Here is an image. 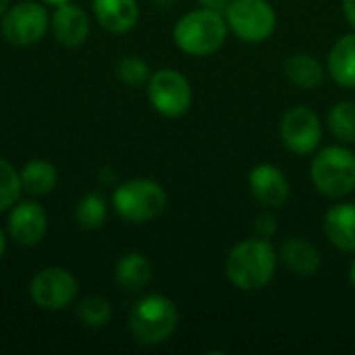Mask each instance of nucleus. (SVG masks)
I'll use <instances>...</instances> for the list:
<instances>
[{
    "label": "nucleus",
    "mask_w": 355,
    "mask_h": 355,
    "mask_svg": "<svg viewBox=\"0 0 355 355\" xmlns=\"http://www.w3.org/2000/svg\"><path fill=\"white\" fill-rule=\"evenodd\" d=\"M279 254L264 237H250L235 243L225 260V272L233 287L241 291H260L277 275Z\"/></svg>",
    "instance_id": "obj_1"
},
{
    "label": "nucleus",
    "mask_w": 355,
    "mask_h": 355,
    "mask_svg": "<svg viewBox=\"0 0 355 355\" xmlns=\"http://www.w3.org/2000/svg\"><path fill=\"white\" fill-rule=\"evenodd\" d=\"M227 33L229 25L223 10L204 6L179 17L173 27V40L177 48L196 58L216 54L227 42Z\"/></svg>",
    "instance_id": "obj_2"
},
{
    "label": "nucleus",
    "mask_w": 355,
    "mask_h": 355,
    "mask_svg": "<svg viewBox=\"0 0 355 355\" xmlns=\"http://www.w3.org/2000/svg\"><path fill=\"white\" fill-rule=\"evenodd\" d=\"M179 327V310L160 293L141 297L129 314V331L139 345L154 347L168 341Z\"/></svg>",
    "instance_id": "obj_3"
},
{
    "label": "nucleus",
    "mask_w": 355,
    "mask_h": 355,
    "mask_svg": "<svg viewBox=\"0 0 355 355\" xmlns=\"http://www.w3.org/2000/svg\"><path fill=\"white\" fill-rule=\"evenodd\" d=\"M310 179L318 193L341 200L355 191V152L345 144L316 150L310 164Z\"/></svg>",
    "instance_id": "obj_4"
},
{
    "label": "nucleus",
    "mask_w": 355,
    "mask_h": 355,
    "mask_svg": "<svg viewBox=\"0 0 355 355\" xmlns=\"http://www.w3.org/2000/svg\"><path fill=\"white\" fill-rule=\"evenodd\" d=\"M112 204L116 214L133 225H144L158 218L168 204L164 187L152 179H131L114 189Z\"/></svg>",
    "instance_id": "obj_5"
},
{
    "label": "nucleus",
    "mask_w": 355,
    "mask_h": 355,
    "mask_svg": "<svg viewBox=\"0 0 355 355\" xmlns=\"http://www.w3.org/2000/svg\"><path fill=\"white\" fill-rule=\"evenodd\" d=\"M225 19L229 29L245 44H262L277 31V10L268 0H231Z\"/></svg>",
    "instance_id": "obj_6"
},
{
    "label": "nucleus",
    "mask_w": 355,
    "mask_h": 355,
    "mask_svg": "<svg viewBox=\"0 0 355 355\" xmlns=\"http://www.w3.org/2000/svg\"><path fill=\"white\" fill-rule=\"evenodd\" d=\"M148 98L154 110L168 119L183 116L193 100L189 79L177 69H160L148 79Z\"/></svg>",
    "instance_id": "obj_7"
},
{
    "label": "nucleus",
    "mask_w": 355,
    "mask_h": 355,
    "mask_svg": "<svg viewBox=\"0 0 355 355\" xmlns=\"http://www.w3.org/2000/svg\"><path fill=\"white\" fill-rule=\"evenodd\" d=\"M281 141L283 146L297 154V156H310L316 154L322 139V121L310 106H293L289 108L281 119Z\"/></svg>",
    "instance_id": "obj_8"
},
{
    "label": "nucleus",
    "mask_w": 355,
    "mask_h": 355,
    "mask_svg": "<svg viewBox=\"0 0 355 355\" xmlns=\"http://www.w3.org/2000/svg\"><path fill=\"white\" fill-rule=\"evenodd\" d=\"M77 289L79 287L75 277L60 266H48L40 270L29 283L31 302L40 310L48 312H56L71 306L77 297Z\"/></svg>",
    "instance_id": "obj_9"
},
{
    "label": "nucleus",
    "mask_w": 355,
    "mask_h": 355,
    "mask_svg": "<svg viewBox=\"0 0 355 355\" xmlns=\"http://www.w3.org/2000/svg\"><path fill=\"white\" fill-rule=\"evenodd\" d=\"M48 31V10L37 2H19L2 19V35L8 44L31 46Z\"/></svg>",
    "instance_id": "obj_10"
},
{
    "label": "nucleus",
    "mask_w": 355,
    "mask_h": 355,
    "mask_svg": "<svg viewBox=\"0 0 355 355\" xmlns=\"http://www.w3.org/2000/svg\"><path fill=\"white\" fill-rule=\"evenodd\" d=\"M248 185L256 202H260L266 208H283L291 198V183L287 175L270 162L256 164L250 171Z\"/></svg>",
    "instance_id": "obj_11"
},
{
    "label": "nucleus",
    "mask_w": 355,
    "mask_h": 355,
    "mask_svg": "<svg viewBox=\"0 0 355 355\" xmlns=\"http://www.w3.org/2000/svg\"><path fill=\"white\" fill-rule=\"evenodd\" d=\"M48 231V214L37 202H21L10 210L8 233L19 245H37Z\"/></svg>",
    "instance_id": "obj_12"
},
{
    "label": "nucleus",
    "mask_w": 355,
    "mask_h": 355,
    "mask_svg": "<svg viewBox=\"0 0 355 355\" xmlns=\"http://www.w3.org/2000/svg\"><path fill=\"white\" fill-rule=\"evenodd\" d=\"M50 25H52V33H54L56 42L67 48L81 46L89 35V21H87L85 10L71 2L56 6L54 15L50 19Z\"/></svg>",
    "instance_id": "obj_13"
},
{
    "label": "nucleus",
    "mask_w": 355,
    "mask_h": 355,
    "mask_svg": "<svg viewBox=\"0 0 355 355\" xmlns=\"http://www.w3.org/2000/svg\"><path fill=\"white\" fill-rule=\"evenodd\" d=\"M322 231L331 245L345 254H355V204L341 202L327 210L322 218Z\"/></svg>",
    "instance_id": "obj_14"
},
{
    "label": "nucleus",
    "mask_w": 355,
    "mask_h": 355,
    "mask_svg": "<svg viewBox=\"0 0 355 355\" xmlns=\"http://www.w3.org/2000/svg\"><path fill=\"white\" fill-rule=\"evenodd\" d=\"M279 260L295 275L302 279L314 277L320 266H322V256L318 248L304 237H291L287 239L281 250H279Z\"/></svg>",
    "instance_id": "obj_15"
},
{
    "label": "nucleus",
    "mask_w": 355,
    "mask_h": 355,
    "mask_svg": "<svg viewBox=\"0 0 355 355\" xmlns=\"http://www.w3.org/2000/svg\"><path fill=\"white\" fill-rule=\"evenodd\" d=\"M94 15L98 23L110 33H127L137 25V0H94Z\"/></svg>",
    "instance_id": "obj_16"
},
{
    "label": "nucleus",
    "mask_w": 355,
    "mask_h": 355,
    "mask_svg": "<svg viewBox=\"0 0 355 355\" xmlns=\"http://www.w3.org/2000/svg\"><path fill=\"white\" fill-rule=\"evenodd\" d=\"M327 73L339 87L355 89V31L341 35L333 44L327 56Z\"/></svg>",
    "instance_id": "obj_17"
},
{
    "label": "nucleus",
    "mask_w": 355,
    "mask_h": 355,
    "mask_svg": "<svg viewBox=\"0 0 355 355\" xmlns=\"http://www.w3.org/2000/svg\"><path fill=\"white\" fill-rule=\"evenodd\" d=\"M114 279L119 287H123L125 291H141L152 281V264L144 254L129 252L119 260Z\"/></svg>",
    "instance_id": "obj_18"
},
{
    "label": "nucleus",
    "mask_w": 355,
    "mask_h": 355,
    "mask_svg": "<svg viewBox=\"0 0 355 355\" xmlns=\"http://www.w3.org/2000/svg\"><path fill=\"white\" fill-rule=\"evenodd\" d=\"M287 79L302 89H316L324 81V69L320 60L312 54L300 52L285 62Z\"/></svg>",
    "instance_id": "obj_19"
},
{
    "label": "nucleus",
    "mask_w": 355,
    "mask_h": 355,
    "mask_svg": "<svg viewBox=\"0 0 355 355\" xmlns=\"http://www.w3.org/2000/svg\"><path fill=\"white\" fill-rule=\"evenodd\" d=\"M19 179H21V187L27 193H31V196H46V193H50L56 187L58 175H56L54 164H50L46 160H31V162H27L21 168Z\"/></svg>",
    "instance_id": "obj_20"
},
{
    "label": "nucleus",
    "mask_w": 355,
    "mask_h": 355,
    "mask_svg": "<svg viewBox=\"0 0 355 355\" xmlns=\"http://www.w3.org/2000/svg\"><path fill=\"white\" fill-rule=\"evenodd\" d=\"M327 125L339 144H355V102L341 100L337 102L327 116Z\"/></svg>",
    "instance_id": "obj_21"
},
{
    "label": "nucleus",
    "mask_w": 355,
    "mask_h": 355,
    "mask_svg": "<svg viewBox=\"0 0 355 355\" xmlns=\"http://www.w3.org/2000/svg\"><path fill=\"white\" fill-rule=\"evenodd\" d=\"M106 216H108L106 202L98 193H89V196L81 198L79 204H77V208H75V220H77V225L81 229H87V231L100 229L106 223Z\"/></svg>",
    "instance_id": "obj_22"
},
{
    "label": "nucleus",
    "mask_w": 355,
    "mask_h": 355,
    "mask_svg": "<svg viewBox=\"0 0 355 355\" xmlns=\"http://www.w3.org/2000/svg\"><path fill=\"white\" fill-rule=\"evenodd\" d=\"M77 314L81 318V322L89 329H102L110 322L112 318V308L108 304V300L100 297V295H92V297H85L79 308H77Z\"/></svg>",
    "instance_id": "obj_23"
},
{
    "label": "nucleus",
    "mask_w": 355,
    "mask_h": 355,
    "mask_svg": "<svg viewBox=\"0 0 355 355\" xmlns=\"http://www.w3.org/2000/svg\"><path fill=\"white\" fill-rule=\"evenodd\" d=\"M21 179L15 166L0 158V212L15 206L21 196Z\"/></svg>",
    "instance_id": "obj_24"
},
{
    "label": "nucleus",
    "mask_w": 355,
    "mask_h": 355,
    "mask_svg": "<svg viewBox=\"0 0 355 355\" xmlns=\"http://www.w3.org/2000/svg\"><path fill=\"white\" fill-rule=\"evenodd\" d=\"M116 77L127 85H141L152 77L148 62L139 56H125L116 64Z\"/></svg>",
    "instance_id": "obj_25"
},
{
    "label": "nucleus",
    "mask_w": 355,
    "mask_h": 355,
    "mask_svg": "<svg viewBox=\"0 0 355 355\" xmlns=\"http://www.w3.org/2000/svg\"><path fill=\"white\" fill-rule=\"evenodd\" d=\"M252 227H254V233H256L258 237L270 239V237H275L277 231H279V220H277L275 214L262 212V214H258V216L254 218V225H252Z\"/></svg>",
    "instance_id": "obj_26"
},
{
    "label": "nucleus",
    "mask_w": 355,
    "mask_h": 355,
    "mask_svg": "<svg viewBox=\"0 0 355 355\" xmlns=\"http://www.w3.org/2000/svg\"><path fill=\"white\" fill-rule=\"evenodd\" d=\"M343 15L349 27L355 31V0H343Z\"/></svg>",
    "instance_id": "obj_27"
},
{
    "label": "nucleus",
    "mask_w": 355,
    "mask_h": 355,
    "mask_svg": "<svg viewBox=\"0 0 355 355\" xmlns=\"http://www.w3.org/2000/svg\"><path fill=\"white\" fill-rule=\"evenodd\" d=\"M229 2H231V0H198V4H200V6H204V8H212V10H225Z\"/></svg>",
    "instance_id": "obj_28"
},
{
    "label": "nucleus",
    "mask_w": 355,
    "mask_h": 355,
    "mask_svg": "<svg viewBox=\"0 0 355 355\" xmlns=\"http://www.w3.org/2000/svg\"><path fill=\"white\" fill-rule=\"evenodd\" d=\"M347 277H349V283H352V287L355 289V260L349 264V272H347Z\"/></svg>",
    "instance_id": "obj_29"
},
{
    "label": "nucleus",
    "mask_w": 355,
    "mask_h": 355,
    "mask_svg": "<svg viewBox=\"0 0 355 355\" xmlns=\"http://www.w3.org/2000/svg\"><path fill=\"white\" fill-rule=\"evenodd\" d=\"M152 2H154V4H156L158 8H168V6H171V4H173L175 0H152Z\"/></svg>",
    "instance_id": "obj_30"
},
{
    "label": "nucleus",
    "mask_w": 355,
    "mask_h": 355,
    "mask_svg": "<svg viewBox=\"0 0 355 355\" xmlns=\"http://www.w3.org/2000/svg\"><path fill=\"white\" fill-rule=\"evenodd\" d=\"M4 250H6V239H4V233L0 231V258H2V254H4Z\"/></svg>",
    "instance_id": "obj_31"
},
{
    "label": "nucleus",
    "mask_w": 355,
    "mask_h": 355,
    "mask_svg": "<svg viewBox=\"0 0 355 355\" xmlns=\"http://www.w3.org/2000/svg\"><path fill=\"white\" fill-rule=\"evenodd\" d=\"M8 2L10 0H0V15H4L8 10Z\"/></svg>",
    "instance_id": "obj_32"
},
{
    "label": "nucleus",
    "mask_w": 355,
    "mask_h": 355,
    "mask_svg": "<svg viewBox=\"0 0 355 355\" xmlns=\"http://www.w3.org/2000/svg\"><path fill=\"white\" fill-rule=\"evenodd\" d=\"M46 4H52V6H58V4H64V2H69V0H44Z\"/></svg>",
    "instance_id": "obj_33"
}]
</instances>
